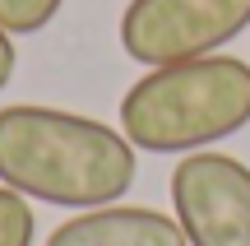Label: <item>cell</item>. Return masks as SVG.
I'll list each match as a JSON object with an SVG mask.
<instances>
[{"mask_svg": "<svg viewBox=\"0 0 250 246\" xmlns=\"http://www.w3.org/2000/svg\"><path fill=\"white\" fill-rule=\"evenodd\" d=\"M33 237H37V219L28 195L0 186V246H33Z\"/></svg>", "mask_w": 250, "mask_h": 246, "instance_id": "obj_7", "label": "cell"}, {"mask_svg": "<svg viewBox=\"0 0 250 246\" xmlns=\"http://www.w3.org/2000/svg\"><path fill=\"white\" fill-rule=\"evenodd\" d=\"M65 0H0V28L14 37H33L61 14Z\"/></svg>", "mask_w": 250, "mask_h": 246, "instance_id": "obj_6", "label": "cell"}, {"mask_svg": "<svg viewBox=\"0 0 250 246\" xmlns=\"http://www.w3.org/2000/svg\"><path fill=\"white\" fill-rule=\"evenodd\" d=\"M0 186L65 209H102L134 186V144L61 107H0Z\"/></svg>", "mask_w": 250, "mask_h": 246, "instance_id": "obj_1", "label": "cell"}, {"mask_svg": "<svg viewBox=\"0 0 250 246\" xmlns=\"http://www.w3.org/2000/svg\"><path fill=\"white\" fill-rule=\"evenodd\" d=\"M171 209L190 246H250V167L199 149L171 172Z\"/></svg>", "mask_w": 250, "mask_h": 246, "instance_id": "obj_4", "label": "cell"}, {"mask_svg": "<svg viewBox=\"0 0 250 246\" xmlns=\"http://www.w3.org/2000/svg\"><path fill=\"white\" fill-rule=\"evenodd\" d=\"M250 121V65L236 56L158 65L121 98V130L144 154H199Z\"/></svg>", "mask_w": 250, "mask_h": 246, "instance_id": "obj_2", "label": "cell"}, {"mask_svg": "<svg viewBox=\"0 0 250 246\" xmlns=\"http://www.w3.org/2000/svg\"><path fill=\"white\" fill-rule=\"evenodd\" d=\"M46 246H190L176 214L139 209V204H102L83 209L46 237Z\"/></svg>", "mask_w": 250, "mask_h": 246, "instance_id": "obj_5", "label": "cell"}, {"mask_svg": "<svg viewBox=\"0 0 250 246\" xmlns=\"http://www.w3.org/2000/svg\"><path fill=\"white\" fill-rule=\"evenodd\" d=\"M250 28V0H130L121 14V46L130 61L176 65L218 56Z\"/></svg>", "mask_w": 250, "mask_h": 246, "instance_id": "obj_3", "label": "cell"}, {"mask_svg": "<svg viewBox=\"0 0 250 246\" xmlns=\"http://www.w3.org/2000/svg\"><path fill=\"white\" fill-rule=\"evenodd\" d=\"M14 65H19V51H14V33L0 28V89L14 79Z\"/></svg>", "mask_w": 250, "mask_h": 246, "instance_id": "obj_8", "label": "cell"}]
</instances>
